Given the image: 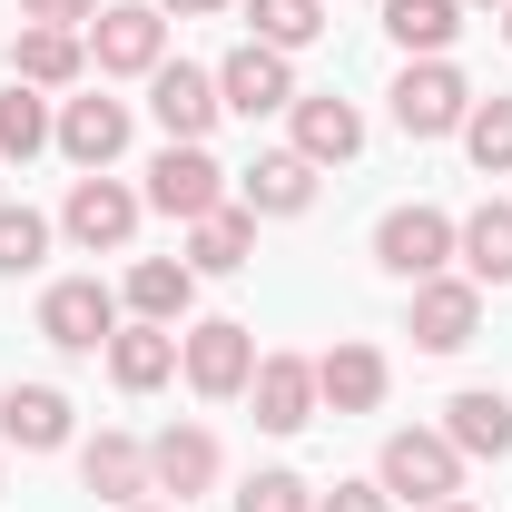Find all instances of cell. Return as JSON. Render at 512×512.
<instances>
[{
    "label": "cell",
    "mask_w": 512,
    "mask_h": 512,
    "mask_svg": "<svg viewBox=\"0 0 512 512\" xmlns=\"http://www.w3.org/2000/svg\"><path fill=\"white\" fill-rule=\"evenodd\" d=\"M463 119H473V89H463L453 60H414L394 79V128H404V138H453Z\"/></svg>",
    "instance_id": "obj_1"
},
{
    "label": "cell",
    "mask_w": 512,
    "mask_h": 512,
    "mask_svg": "<svg viewBox=\"0 0 512 512\" xmlns=\"http://www.w3.org/2000/svg\"><path fill=\"white\" fill-rule=\"evenodd\" d=\"M178 365H188V384L207 404H227V394H247V375H256V335L237 316H207V325L178 335Z\"/></svg>",
    "instance_id": "obj_2"
},
{
    "label": "cell",
    "mask_w": 512,
    "mask_h": 512,
    "mask_svg": "<svg viewBox=\"0 0 512 512\" xmlns=\"http://www.w3.org/2000/svg\"><path fill=\"white\" fill-rule=\"evenodd\" d=\"M384 493H394V503H453V493H463V453L444 444V434H394V444H384V473H375Z\"/></svg>",
    "instance_id": "obj_3"
},
{
    "label": "cell",
    "mask_w": 512,
    "mask_h": 512,
    "mask_svg": "<svg viewBox=\"0 0 512 512\" xmlns=\"http://www.w3.org/2000/svg\"><path fill=\"white\" fill-rule=\"evenodd\" d=\"M40 335H50L60 355H99V345L119 335V296H109L99 276H60V286L40 296Z\"/></svg>",
    "instance_id": "obj_4"
},
{
    "label": "cell",
    "mask_w": 512,
    "mask_h": 512,
    "mask_svg": "<svg viewBox=\"0 0 512 512\" xmlns=\"http://www.w3.org/2000/svg\"><path fill=\"white\" fill-rule=\"evenodd\" d=\"M89 60L109 69V79H148V69L168 60V20H158L148 0H119V10H99V20H89Z\"/></svg>",
    "instance_id": "obj_5"
},
{
    "label": "cell",
    "mask_w": 512,
    "mask_h": 512,
    "mask_svg": "<svg viewBox=\"0 0 512 512\" xmlns=\"http://www.w3.org/2000/svg\"><path fill=\"white\" fill-rule=\"evenodd\" d=\"M148 109H158V128L178 138V148H207V128H217V69H188V60H158L148 69Z\"/></svg>",
    "instance_id": "obj_6"
},
{
    "label": "cell",
    "mask_w": 512,
    "mask_h": 512,
    "mask_svg": "<svg viewBox=\"0 0 512 512\" xmlns=\"http://www.w3.org/2000/svg\"><path fill=\"white\" fill-rule=\"evenodd\" d=\"M375 256H384V276L424 286V276H444V256H453V217L444 207H394L375 227Z\"/></svg>",
    "instance_id": "obj_7"
},
{
    "label": "cell",
    "mask_w": 512,
    "mask_h": 512,
    "mask_svg": "<svg viewBox=\"0 0 512 512\" xmlns=\"http://www.w3.org/2000/svg\"><path fill=\"white\" fill-rule=\"evenodd\" d=\"M148 207H168V217H217V207H227V168H217V158H207V148H178V138H168V148H158V168H148Z\"/></svg>",
    "instance_id": "obj_8"
},
{
    "label": "cell",
    "mask_w": 512,
    "mask_h": 512,
    "mask_svg": "<svg viewBox=\"0 0 512 512\" xmlns=\"http://www.w3.org/2000/svg\"><path fill=\"white\" fill-rule=\"evenodd\" d=\"M217 99H227L237 119H276V109H296V69H286V50H266V40L227 50V69H217Z\"/></svg>",
    "instance_id": "obj_9"
},
{
    "label": "cell",
    "mask_w": 512,
    "mask_h": 512,
    "mask_svg": "<svg viewBox=\"0 0 512 512\" xmlns=\"http://www.w3.org/2000/svg\"><path fill=\"white\" fill-rule=\"evenodd\" d=\"M473 325H483V286H473V276H424V286H414V345H424V355L473 345Z\"/></svg>",
    "instance_id": "obj_10"
},
{
    "label": "cell",
    "mask_w": 512,
    "mask_h": 512,
    "mask_svg": "<svg viewBox=\"0 0 512 512\" xmlns=\"http://www.w3.org/2000/svg\"><path fill=\"white\" fill-rule=\"evenodd\" d=\"M247 394H256V424L266 434H306L316 424V365L306 355H256Z\"/></svg>",
    "instance_id": "obj_11"
},
{
    "label": "cell",
    "mask_w": 512,
    "mask_h": 512,
    "mask_svg": "<svg viewBox=\"0 0 512 512\" xmlns=\"http://www.w3.org/2000/svg\"><path fill=\"white\" fill-rule=\"evenodd\" d=\"M60 227H69V237H79L89 256H99V247H128V237H138V197H128L119 178H99V168H89V178L69 188Z\"/></svg>",
    "instance_id": "obj_12"
},
{
    "label": "cell",
    "mask_w": 512,
    "mask_h": 512,
    "mask_svg": "<svg viewBox=\"0 0 512 512\" xmlns=\"http://www.w3.org/2000/svg\"><path fill=\"white\" fill-rule=\"evenodd\" d=\"M79 69H89V40H79V30H50V20H30V30L10 40V79H20V89H69Z\"/></svg>",
    "instance_id": "obj_13"
},
{
    "label": "cell",
    "mask_w": 512,
    "mask_h": 512,
    "mask_svg": "<svg viewBox=\"0 0 512 512\" xmlns=\"http://www.w3.org/2000/svg\"><path fill=\"white\" fill-rule=\"evenodd\" d=\"M148 483L178 493V503L207 493V483H217V434H207V424H168V434L148 444Z\"/></svg>",
    "instance_id": "obj_14"
},
{
    "label": "cell",
    "mask_w": 512,
    "mask_h": 512,
    "mask_svg": "<svg viewBox=\"0 0 512 512\" xmlns=\"http://www.w3.org/2000/svg\"><path fill=\"white\" fill-rule=\"evenodd\" d=\"M355 148H365V109H355V99H335V89L296 99V158L335 168V158H355Z\"/></svg>",
    "instance_id": "obj_15"
},
{
    "label": "cell",
    "mask_w": 512,
    "mask_h": 512,
    "mask_svg": "<svg viewBox=\"0 0 512 512\" xmlns=\"http://www.w3.org/2000/svg\"><path fill=\"white\" fill-rule=\"evenodd\" d=\"M444 444H453V453H483V463H503V453H512V404L493 394V384H463V394L444 404Z\"/></svg>",
    "instance_id": "obj_16"
},
{
    "label": "cell",
    "mask_w": 512,
    "mask_h": 512,
    "mask_svg": "<svg viewBox=\"0 0 512 512\" xmlns=\"http://www.w3.org/2000/svg\"><path fill=\"white\" fill-rule=\"evenodd\" d=\"M79 483H89V493H99V503H138V493H158V483H148V444H128V434H89V444H79Z\"/></svg>",
    "instance_id": "obj_17"
},
{
    "label": "cell",
    "mask_w": 512,
    "mask_h": 512,
    "mask_svg": "<svg viewBox=\"0 0 512 512\" xmlns=\"http://www.w3.org/2000/svg\"><path fill=\"white\" fill-rule=\"evenodd\" d=\"M50 138H60L79 168H109L128 148V99H69L60 119H50Z\"/></svg>",
    "instance_id": "obj_18"
},
{
    "label": "cell",
    "mask_w": 512,
    "mask_h": 512,
    "mask_svg": "<svg viewBox=\"0 0 512 512\" xmlns=\"http://www.w3.org/2000/svg\"><path fill=\"white\" fill-rule=\"evenodd\" d=\"M316 404H335V414H375V404H384V355H375V345H325V355H316Z\"/></svg>",
    "instance_id": "obj_19"
},
{
    "label": "cell",
    "mask_w": 512,
    "mask_h": 512,
    "mask_svg": "<svg viewBox=\"0 0 512 512\" xmlns=\"http://www.w3.org/2000/svg\"><path fill=\"white\" fill-rule=\"evenodd\" d=\"M0 434L20 453H60L69 444V394L60 384H10V394H0Z\"/></svg>",
    "instance_id": "obj_20"
},
{
    "label": "cell",
    "mask_w": 512,
    "mask_h": 512,
    "mask_svg": "<svg viewBox=\"0 0 512 512\" xmlns=\"http://www.w3.org/2000/svg\"><path fill=\"white\" fill-rule=\"evenodd\" d=\"M109 375L128 384V394H158V384L178 375V325H119V335H109Z\"/></svg>",
    "instance_id": "obj_21"
},
{
    "label": "cell",
    "mask_w": 512,
    "mask_h": 512,
    "mask_svg": "<svg viewBox=\"0 0 512 512\" xmlns=\"http://www.w3.org/2000/svg\"><path fill=\"white\" fill-rule=\"evenodd\" d=\"M237 188H247V207H256V217H306V207H316V158L276 148V158H256Z\"/></svg>",
    "instance_id": "obj_22"
},
{
    "label": "cell",
    "mask_w": 512,
    "mask_h": 512,
    "mask_svg": "<svg viewBox=\"0 0 512 512\" xmlns=\"http://www.w3.org/2000/svg\"><path fill=\"white\" fill-rule=\"evenodd\" d=\"M247 256H256V207H217V217L188 227V266L197 276H237Z\"/></svg>",
    "instance_id": "obj_23"
},
{
    "label": "cell",
    "mask_w": 512,
    "mask_h": 512,
    "mask_svg": "<svg viewBox=\"0 0 512 512\" xmlns=\"http://www.w3.org/2000/svg\"><path fill=\"white\" fill-rule=\"evenodd\" d=\"M128 306H138L148 325H178L197 306V266H178V256H138V266H128Z\"/></svg>",
    "instance_id": "obj_24"
},
{
    "label": "cell",
    "mask_w": 512,
    "mask_h": 512,
    "mask_svg": "<svg viewBox=\"0 0 512 512\" xmlns=\"http://www.w3.org/2000/svg\"><path fill=\"white\" fill-rule=\"evenodd\" d=\"M453 247H463V266H473V286H512V207L503 197L473 207V217L453 227Z\"/></svg>",
    "instance_id": "obj_25"
},
{
    "label": "cell",
    "mask_w": 512,
    "mask_h": 512,
    "mask_svg": "<svg viewBox=\"0 0 512 512\" xmlns=\"http://www.w3.org/2000/svg\"><path fill=\"white\" fill-rule=\"evenodd\" d=\"M384 30H394L414 60H444L453 30H463V0H384Z\"/></svg>",
    "instance_id": "obj_26"
},
{
    "label": "cell",
    "mask_w": 512,
    "mask_h": 512,
    "mask_svg": "<svg viewBox=\"0 0 512 512\" xmlns=\"http://www.w3.org/2000/svg\"><path fill=\"white\" fill-rule=\"evenodd\" d=\"M40 148H50V99L10 79L0 89V158H40Z\"/></svg>",
    "instance_id": "obj_27"
},
{
    "label": "cell",
    "mask_w": 512,
    "mask_h": 512,
    "mask_svg": "<svg viewBox=\"0 0 512 512\" xmlns=\"http://www.w3.org/2000/svg\"><path fill=\"white\" fill-rule=\"evenodd\" d=\"M247 20H256L266 50H306V40L325 30V0H247Z\"/></svg>",
    "instance_id": "obj_28"
},
{
    "label": "cell",
    "mask_w": 512,
    "mask_h": 512,
    "mask_svg": "<svg viewBox=\"0 0 512 512\" xmlns=\"http://www.w3.org/2000/svg\"><path fill=\"white\" fill-rule=\"evenodd\" d=\"M463 148H473V168H483V178H503V168H512V99H473Z\"/></svg>",
    "instance_id": "obj_29"
},
{
    "label": "cell",
    "mask_w": 512,
    "mask_h": 512,
    "mask_svg": "<svg viewBox=\"0 0 512 512\" xmlns=\"http://www.w3.org/2000/svg\"><path fill=\"white\" fill-rule=\"evenodd\" d=\"M50 256V217L40 207H0V276H30Z\"/></svg>",
    "instance_id": "obj_30"
},
{
    "label": "cell",
    "mask_w": 512,
    "mask_h": 512,
    "mask_svg": "<svg viewBox=\"0 0 512 512\" xmlns=\"http://www.w3.org/2000/svg\"><path fill=\"white\" fill-rule=\"evenodd\" d=\"M237 512H316V503H306V483H296V473H256L247 493H237Z\"/></svg>",
    "instance_id": "obj_31"
},
{
    "label": "cell",
    "mask_w": 512,
    "mask_h": 512,
    "mask_svg": "<svg viewBox=\"0 0 512 512\" xmlns=\"http://www.w3.org/2000/svg\"><path fill=\"white\" fill-rule=\"evenodd\" d=\"M316 512H394V493H384V483H335Z\"/></svg>",
    "instance_id": "obj_32"
},
{
    "label": "cell",
    "mask_w": 512,
    "mask_h": 512,
    "mask_svg": "<svg viewBox=\"0 0 512 512\" xmlns=\"http://www.w3.org/2000/svg\"><path fill=\"white\" fill-rule=\"evenodd\" d=\"M30 20H50V30H79V20H99V0H20Z\"/></svg>",
    "instance_id": "obj_33"
},
{
    "label": "cell",
    "mask_w": 512,
    "mask_h": 512,
    "mask_svg": "<svg viewBox=\"0 0 512 512\" xmlns=\"http://www.w3.org/2000/svg\"><path fill=\"white\" fill-rule=\"evenodd\" d=\"M148 10H188V20H207V10H227V0H148Z\"/></svg>",
    "instance_id": "obj_34"
},
{
    "label": "cell",
    "mask_w": 512,
    "mask_h": 512,
    "mask_svg": "<svg viewBox=\"0 0 512 512\" xmlns=\"http://www.w3.org/2000/svg\"><path fill=\"white\" fill-rule=\"evenodd\" d=\"M128 512H188V503H128Z\"/></svg>",
    "instance_id": "obj_35"
},
{
    "label": "cell",
    "mask_w": 512,
    "mask_h": 512,
    "mask_svg": "<svg viewBox=\"0 0 512 512\" xmlns=\"http://www.w3.org/2000/svg\"><path fill=\"white\" fill-rule=\"evenodd\" d=\"M463 10H503V0H463Z\"/></svg>",
    "instance_id": "obj_36"
},
{
    "label": "cell",
    "mask_w": 512,
    "mask_h": 512,
    "mask_svg": "<svg viewBox=\"0 0 512 512\" xmlns=\"http://www.w3.org/2000/svg\"><path fill=\"white\" fill-rule=\"evenodd\" d=\"M503 40H512V0H503Z\"/></svg>",
    "instance_id": "obj_37"
},
{
    "label": "cell",
    "mask_w": 512,
    "mask_h": 512,
    "mask_svg": "<svg viewBox=\"0 0 512 512\" xmlns=\"http://www.w3.org/2000/svg\"><path fill=\"white\" fill-rule=\"evenodd\" d=\"M434 512H473V503H434Z\"/></svg>",
    "instance_id": "obj_38"
}]
</instances>
